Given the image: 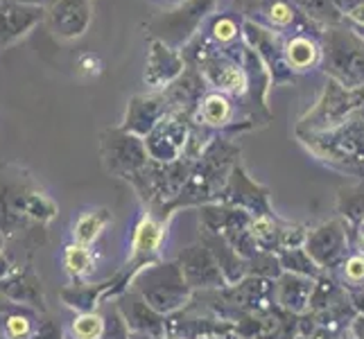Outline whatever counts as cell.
Returning <instances> with one entry per match:
<instances>
[{"instance_id":"obj_7","label":"cell","mask_w":364,"mask_h":339,"mask_svg":"<svg viewBox=\"0 0 364 339\" xmlns=\"http://www.w3.org/2000/svg\"><path fill=\"white\" fill-rule=\"evenodd\" d=\"M183 68V59L170 50L163 41L152 39L147 55V70H145V82L152 89H163L166 84H170Z\"/></svg>"},{"instance_id":"obj_9","label":"cell","mask_w":364,"mask_h":339,"mask_svg":"<svg viewBox=\"0 0 364 339\" xmlns=\"http://www.w3.org/2000/svg\"><path fill=\"white\" fill-rule=\"evenodd\" d=\"M163 231L166 226L159 224L149 215H143L141 222L136 224L134 237H132V258H149L154 256L161 242H163Z\"/></svg>"},{"instance_id":"obj_4","label":"cell","mask_w":364,"mask_h":339,"mask_svg":"<svg viewBox=\"0 0 364 339\" xmlns=\"http://www.w3.org/2000/svg\"><path fill=\"white\" fill-rule=\"evenodd\" d=\"M41 21H46V9L23 5L18 0H0V50L21 41Z\"/></svg>"},{"instance_id":"obj_19","label":"cell","mask_w":364,"mask_h":339,"mask_svg":"<svg viewBox=\"0 0 364 339\" xmlns=\"http://www.w3.org/2000/svg\"><path fill=\"white\" fill-rule=\"evenodd\" d=\"M344 276L348 283H362L364 281V256H350L344 265Z\"/></svg>"},{"instance_id":"obj_18","label":"cell","mask_w":364,"mask_h":339,"mask_svg":"<svg viewBox=\"0 0 364 339\" xmlns=\"http://www.w3.org/2000/svg\"><path fill=\"white\" fill-rule=\"evenodd\" d=\"M251 235H254L256 240L265 242L267 237L276 235V224L272 222L269 215H258L256 220H251Z\"/></svg>"},{"instance_id":"obj_6","label":"cell","mask_w":364,"mask_h":339,"mask_svg":"<svg viewBox=\"0 0 364 339\" xmlns=\"http://www.w3.org/2000/svg\"><path fill=\"white\" fill-rule=\"evenodd\" d=\"M166 113V95H136L127 107L122 129L134 136H147Z\"/></svg>"},{"instance_id":"obj_20","label":"cell","mask_w":364,"mask_h":339,"mask_svg":"<svg viewBox=\"0 0 364 339\" xmlns=\"http://www.w3.org/2000/svg\"><path fill=\"white\" fill-rule=\"evenodd\" d=\"M213 34H215V39H220V41H231L233 36L237 34V25H235L231 18L222 16V18L215 23V28H213Z\"/></svg>"},{"instance_id":"obj_10","label":"cell","mask_w":364,"mask_h":339,"mask_svg":"<svg viewBox=\"0 0 364 339\" xmlns=\"http://www.w3.org/2000/svg\"><path fill=\"white\" fill-rule=\"evenodd\" d=\"M61 262H64V269L70 279H84L89 276L95 267V258H93V251L91 247H84L77 242H70L64 254H61Z\"/></svg>"},{"instance_id":"obj_24","label":"cell","mask_w":364,"mask_h":339,"mask_svg":"<svg viewBox=\"0 0 364 339\" xmlns=\"http://www.w3.org/2000/svg\"><path fill=\"white\" fill-rule=\"evenodd\" d=\"M358 249H360V254L364 256V233H360V237H358Z\"/></svg>"},{"instance_id":"obj_1","label":"cell","mask_w":364,"mask_h":339,"mask_svg":"<svg viewBox=\"0 0 364 339\" xmlns=\"http://www.w3.org/2000/svg\"><path fill=\"white\" fill-rule=\"evenodd\" d=\"M147 147L141 141V136L129 131L109 129L102 134V158L109 172L118 174L124 179H134L143 174L147 168Z\"/></svg>"},{"instance_id":"obj_21","label":"cell","mask_w":364,"mask_h":339,"mask_svg":"<svg viewBox=\"0 0 364 339\" xmlns=\"http://www.w3.org/2000/svg\"><path fill=\"white\" fill-rule=\"evenodd\" d=\"M77 72L80 75H86V77H95V75L100 72V61H97V57H93V55L80 57V61H77Z\"/></svg>"},{"instance_id":"obj_12","label":"cell","mask_w":364,"mask_h":339,"mask_svg":"<svg viewBox=\"0 0 364 339\" xmlns=\"http://www.w3.org/2000/svg\"><path fill=\"white\" fill-rule=\"evenodd\" d=\"M287 64L296 70H308L319 57V48L315 41H310L308 36H294L285 45Z\"/></svg>"},{"instance_id":"obj_13","label":"cell","mask_w":364,"mask_h":339,"mask_svg":"<svg viewBox=\"0 0 364 339\" xmlns=\"http://www.w3.org/2000/svg\"><path fill=\"white\" fill-rule=\"evenodd\" d=\"M3 337L5 339H34L36 337V321L32 315L23 310H16V312H9L3 319Z\"/></svg>"},{"instance_id":"obj_16","label":"cell","mask_w":364,"mask_h":339,"mask_svg":"<svg viewBox=\"0 0 364 339\" xmlns=\"http://www.w3.org/2000/svg\"><path fill=\"white\" fill-rule=\"evenodd\" d=\"M296 3L308 11V16L323 18V21L340 18V9L335 7V0H296Z\"/></svg>"},{"instance_id":"obj_23","label":"cell","mask_w":364,"mask_h":339,"mask_svg":"<svg viewBox=\"0 0 364 339\" xmlns=\"http://www.w3.org/2000/svg\"><path fill=\"white\" fill-rule=\"evenodd\" d=\"M7 274H9V265H7V260L3 258V254H0V279L7 276Z\"/></svg>"},{"instance_id":"obj_17","label":"cell","mask_w":364,"mask_h":339,"mask_svg":"<svg viewBox=\"0 0 364 339\" xmlns=\"http://www.w3.org/2000/svg\"><path fill=\"white\" fill-rule=\"evenodd\" d=\"M267 16L274 25H290L294 21V7L285 0H274L267 7Z\"/></svg>"},{"instance_id":"obj_5","label":"cell","mask_w":364,"mask_h":339,"mask_svg":"<svg viewBox=\"0 0 364 339\" xmlns=\"http://www.w3.org/2000/svg\"><path fill=\"white\" fill-rule=\"evenodd\" d=\"M183 145H186V127L179 116L161 118V122L147 134V141H145L149 158L161 161V163L179 158Z\"/></svg>"},{"instance_id":"obj_8","label":"cell","mask_w":364,"mask_h":339,"mask_svg":"<svg viewBox=\"0 0 364 339\" xmlns=\"http://www.w3.org/2000/svg\"><path fill=\"white\" fill-rule=\"evenodd\" d=\"M111 224V212L107 208H91L84 210L77 215V220L73 222L70 237L73 242L84 244V247H93L100 235L105 233V229Z\"/></svg>"},{"instance_id":"obj_15","label":"cell","mask_w":364,"mask_h":339,"mask_svg":"<svg viewBox=\"0 0 364 339\" xmlns=\"http://www.w3.org/2000/svg\"><path fill=\"white\" fill-rule=\"evenodd\" d=\"M61 298H64V303L80 310V312H91L95 308V303L102 294H100L97 287H68V290L61 292Z\"/></svg>"},{"instance_id":"obj_25","label":"cell","mask_w":364,"mask_h":339,"mask_svg":"<svg viewBox=\"0 0 364 339\" xmlns=\"http://www.w3.org/2000/svg\"><path fill=\"white\" fill-rule=\"evenodd\" d=\"M0 339H3V328H0Z\"/></svg>"},{"instance_id":"obj_2","label":"cell","mask_w":364,"mask_h":339,"mask_svg":"<svg viewBox=\"0 0 364 339\" xmlns=\"http://www.w3.org/2000/svg\"><path fill=\"white\" fill-rule=\"evenodd\" d=\"M326 57L331 70L348 89L364 84V43L348 30H331L326 34Z\"/></svg>"},{"instance_id":"obj_3","label":"cell","mask_w":364,"mask_h":339,"mask_svg":"<svg viewBox=\"0 0 364 339\" xmlns=\"http://www.w3.org/2000/svg\"><path fill=\"white\" fill-rule=\"evenodd\" d=\"M91 18V0H57L53 7L46 9L48 28L61 41H75L84 36Z\"/></svg>"},{"instance_id":"obj_22","label":"cell","mask_w":364,"mask_h":339,"mask_svg":"<svg viewBox=\"0 0 364 339\" xmlns=\"http://www.w3.org/2000/svg\"><path fill=\"white\" fill-rule=\"evenodd\" d=\"M18 3L23 5H32V7H41V9H48V7H53L57 0H18Z\"/></svg>"},{"instance_id":"obj_14","label":"cell","mask_w":364,"mask_h":339,"mask_svg":"<svg viewBox=\"0 0 364 339\" xmlns=\"http://www.w3.org/2000/svg\"><path fill=\"white\" fill-rule=\"evenodd\" d=\"M202 120L204 124H224L231 116V102L220 93H210L202 102Z\"/></svg>"},{"instance_id":"obj_11","label":"cell","mask_w":364,"mask_h":339,"mask_svg":"<svg viewBox=\"0 0 364 339\" xmlns=\"http://www.w3.org/2000/svg\"><path fill=\"white\" fill-rule=\"evenodd\" d=\"M107 335V321L100 312H80L70 319L68 339H102Z\"/></svg>"}]
</instances>
